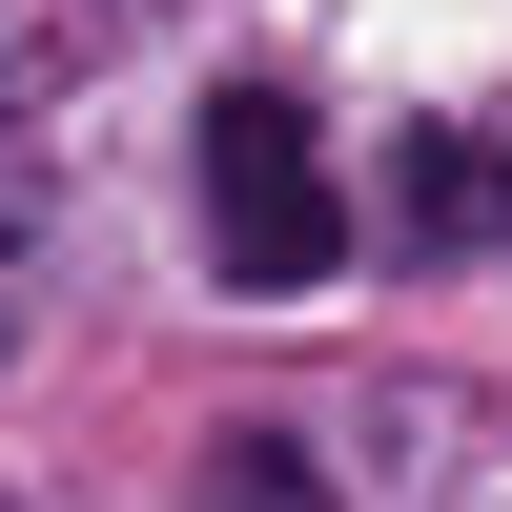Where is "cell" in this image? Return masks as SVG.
I'll use <instances>...</instances> for the list:
<instances>
[{
  "mask_svg": "<svg viewBox=\"0 0 512 512\" xmlns=\"http://www.w3.org/2000/svg\"><path fill=\"white\" fill-rule=\"evenodd\" d=\"M390 246H431V267L512 246V123H410L390 144Z\"/></svg>",
  "mask_w": 512,
  "mask_h": 512,
  "instance_id": "7a4b0ae2",
  "label": "cell"
},
{
  "mask_svg": "<svg viewBox=\"0 0 512 512\" xmlns=\"http://www.w3.org/2000/svg\"><path fill=\"white\" fill-rule=\"evenodd\" d=\"M205 267H226V308H308L349 267V185H328L308 103H267V82L205 103Z\"/></svg>",
  "mask_w": 512,
  "mask_h": 512,
  "instance_id": "6da1fadb",
  "label": "cell"
},
{
  "mask_svg": "<svg viewBox=\"0 0 512 512\" xmlns=\"http://www.w3.org/2000/svg\"><path fill=\"white\" fill-rule=\"evenodd\" d=\"M205 512H328V451L308 431H226L205 451Z\"/></svg>",
  "mask_w": 512,
  "mask_h": 512,
  "instance_id": "3957f363",
  "label": "cell"
}]
</instances>
